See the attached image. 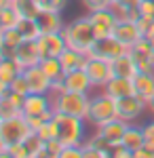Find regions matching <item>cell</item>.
Wrapping results in <instances>:
<instances>
[{
  "mask_svg": "<svg viewBox=\"0 0 154 158\" xmlns=\"http://www.w3.org/2000/svg\"><path fill=\"white\" fill-rule=\"evenodd\" d=\"M127 49L120 40H116L114 36H104V38H97L93 44V49H91V57H99V59H106V61H114L116 57H120V55H125Z\"/></svg>",
  "mask_w": 154,
  "mask_h": 158,
  "instance_id": "cell-6",
  "label": "cell"
},
{
  "mask_svg": "<svg viewBox=\"0 0 154 158\" xmlns=\"http://www.w3.org/2000/svg\"><path fill=\"white\" fill-rule=\"evenodd\" d=\"M15 116H24L21 106H17V103L9 97H0V120L15 118Z\"/></svg>",
  "mask_w": 154,
  "mask_h": 158,
  "instance_id": "cell-31",
  "label": "cell"
},
{
  "mask_svg": "<svg viewBox=\"0 0 154 158\" xmlns=\"http://www.w3.org/2000/svg\"><path fill=\"white\" fill-rule=\"evenodd\" d=\"M36 133L40 135L45 141H49V139H55V137H59V124H57V120H55V116L51 118V120H47Z\"/></svg>",
  "mask_w": 154,
  "mask_h": 158,
  "instance_id": "cell-33",
  "label": "cell"
},
{
  "mask_svg": "<svg viewBox=\"0 0 154 158\" xmlns=\"http://www.w3.org/2000/svg\"><path fill=\"white\" fill-rule=\"evenodd\" d=\"M127 124H129L127 120L116 118V120H112V122H108V124H104V127H99L97 133L101 135L104 139H108L112 146H116V143L122 141V135H125V131H127Z\"/></svg>",
  "mask_w": 154,
  "mask_h": 158,
  "instance_id": "cell-21",
  "label": "cell"
},
{
  "mask_svg": "<svg viewBox=\"0 0 154 158\" xmlns=\"http://www.w3.org/2000/svg\"><path fill=\"white\" fill-rule=\"evenodd\" d=\"M143 133H146V148H150L154 152V120L143 124Z\"/></svg>",
  "mask_w": 154,
  "mask_h": 158,
  "instance_id": "cell-39",
  "label": "cell"
},
{
  "mask_svg": "<svg viewBox=\"0 0 154 158\" xmlns=\"http://www.w3.org/2000/svg\"><path fill=\"white\" fill-rule=\"evenodd\" d=\"M87 74L91 78L95 89H104V86L112 80L114 70H112V61L99 59V57H91L89 55V63H87Z\"/></svg>",
  "mask_w": 154,
  "mask_h": 158,
  "instance_id": "cell-8",
  "label": "cell"
},
{
  "mask_svg": "<svg viewBox=\"0 0 154 158\" xmlns=\"http://www.w3.org/2000/svg\"><path fill=\"white\" fill-rule=\"evenodd\" d=\"M32 133L34 131L28 124L25 116H15V118L0 120V146L4 148L13 146V143H24Z\"/></svg>",
  "mask_w": 154,
  "mask_h": 158,
  "instance_id": "cell-5",
  "label": "cell"
},
{
  "mask_svg": "<svg viewBox=\"0 0 154 158\" xmlns=\"http://www.w3.org/2000/svg\"><path fill=\"white\" fill-rule=\"evenodd\" d=\"M21 72H24V68L15 57H0V85L11 86L13 78L19 76Z\"/></svg>",
  "mask_w": 154,
  "mask_h": 158,
  "instance_id": "cell-23",
  "label": "cell"
},
{
  "mask_svg": "<svg viewBox=\"0 0 154 158\" xmlns=\"http://www.w3.org/2000/svg\"><path fill=\"white\" fill-rule=\"evenodd\" d=\"M89 19L95 27V34L97 38H104V36H112L114 27L118 23V17L112 6H106V9H97V11L89 13Z\"/></svg>",
  "mask_w": 154,
  "mask_h": 158,
  "instance_id": "cell-7",
  "label": "cell"
},
{
  "mask_svg": "<svg viewBox=\"0 0 154 158\" xmlns=\"http://www.w3.org/2000/svg\"><path fill=\"white\" fill-rule=\"evenodd\" d=\"M38 23L42 32H63V27H66L61 13H40Z\"/></svg>",
  "mask_w": 154,
  "mask_h": 158,
  "instance_id": "cell-25",
  "label": "cell"
},
{
  "mask_svg": "<svg viewBox=\"0 0 154 158\" xmlns=\"http://www.w3.org/2000/svg\"><path fill=\"white\" fill-rule=\"evenodd\" d=\"M116 101H118V118H122L127 122H133L135 118H139L148 108V101L143 97H139L137 93H133L129 97L116 99Z\"/></svg>",
  "mask_w": 154,
  "mask_h": 158,
  "instance_id": "cell-10",
  "label": "cell"
},
{
  "mask_svg": "<svg viewBox=\"0 0 154 158\" xmlns=\"http://www.w3.org/2000/svg\"><path fill=\"white\" fill-rule=\"evenodd\" d=\"M17 30L24 36V40H38L42 34L38 19H30V17H21V21L17 23Z\"/></svg>",
  "mask_w": 154,
  "mask_h": 158,
  "instance_id": "cell-26",
  "label": "cell"
},
{
  "mask_svg": "<svg viewBox=\"0 0 154 158\" xmlns=\"http://www.w3.org/2000/svg\"><path fill=\"white\" fill-rule=\"evenodd\" d=\"M25 143V148H28V154H30V158H42L45 156V146H47V141L40 137V135L36 133H32L28 139L24 141Z\"/></svg>",
  "mask_w": 154,
  "mask_h": 158,
  "instance_id": "cell-30",
  "label": "cell"
},
{
  "mask_svg": "<svg viewBox=\"0 0 154 158\" xmlns=\"http://www.w3.org/2000/svg\"><path fill=\"white\" fill-rule=\"evenodd\" d=\"M24 42L17 27H0V57H13L15 49Z\"/></svg>",
  "mask_w": 154,
  "mask_h": 158,
  "instance_id": "cell-17",
  "label": "cell"
},
{
  "mask_svg": "<svg viewBox=\"0 0 154 158\" xmlns=\"http://www.w3.org/2000/svg\"><path fill=\"white\" fill-rule=\"evenodd\" d=\"M11 91L13 93H19V95H30L32 93V89H30V82H28V78H25V74L21 72L19 76H15L11 82Z\"/></svg>",
  "mask_w": 154,
  "mask_h": 158,
  "instance_id": "cell-34",
  "label": "cell"
},
{
  "mask_svg": "<svg viewBox=\"0 0 154 158\" xmlns=\"http://www.w3.org/2000/svg\"><path fill=\"white\" fill-rule=\"evenodd\" d=\"M66 2L68 0H38L42 13H61L66 9Z\"/></svg>",
  "mask_w": 154,
  "mask_h": 158,
  "instance_id": "cell-36",
  "label": "cell"
},
{
  "mask_svg": "<svg viewBox=\"0 0 154 158\" xmlns=\"http://www.w3.org/2000/svg\"><path fill=\"white\" fill-rule=\"evenodd\" d=\"M112 158H133V152L125 143H116L112 146Z\"/></svg>",
  "mask_w": 154,
  "mask_h": 158,
  "instance_id": "cell-38",
  "label": "cell"
},
{
  "mask_svg": "<svg viewBox=\"0 0 154 158\" xmlns=\"http://www.w3.org/2000/svg\"><path fill=\"white\" fill-rule=\"evenodd\" d=\"M59 63H61V68H63L66 74L72 72V70H87L89 55H87V53H80V51H76V49H72V47H68V49L59 55Z\"/></svg>",
  "mask_w": 154,
  "mask_h": 158,
  "instance_id": "cell-19",
  "label": "cell"
},
{
  "mask_svg": "<svg viewBox=\"0 0 154 158\" xmlns=\"http://www.w3.org/2000/svg\"><path fill=\"white\" fill-rule=\"evenodd\" d=\"M114 13H116V17L120 19H127V21H139V17H142V13L137 6H125V4H116L114 6Z\"/></svg>",
  "mask_w": 154,
  "mask_h": 158,
  "instance_id": "cell-32",
  "label": "cell"
},
{
  "mask_svg": "<svg viewBox=\"0 0 154 158\" xmlns=\"http://www.w3.org/2000/svg\"><path fill=\"white\" fill-rule=\"evenodd\" d=\"M142 0H120L118 4H125V6H139Z\"/></svg>",
  "mask_w": 154,
  "mask_h": 158,
  "instance_id": "cell-43",
  "label": "cell"
},
{
  "mask_svg": "<svg viewBox=\"0 0 154 158\" xmlns=\"http://www.w3.org/2000/svg\"><path fill=\"white\" fill-rule=\"evenodd\" d=\"M89 108H91V95L89 93H78V91H61L53 95V110L61 112V114H72L84 118L89 116Z\"/></svg>",
  "mask_w": 154,
  "mask_h": 158,
  "instance_id": "cell-3",
  "label": "cell"
},
{
  "mask_svg": "<svg viewBox=\"0 0 154 158\" xmlns=\"http://www.w3.org/2000/svg\"><path fill=\"white\" fill-rule=\"evenodd\" d=\"M137 9L142 13V17H154V0H142Z\"/></svg>",
  "mask_w": 154,
  "mask_h": 158,
  "instance_id": "cell-40",
  "label": "cell"
},
{
  "mask_svg": "<svg viewBox=\"0 0 154 158\" xmlns=\"http://www.w3.org/2000/svg\"><path fill=\"white\" fill-rule=\"evenodd\" d=\"M24 74H25V78H28V82H30L32 93H51L53 80L45 74V70L40 68V63L32 65V68H25Z\"/></svg>",
  "mask_w": 154,
  "mask_h": 158,
  "instance_id": "cell-15",
  "label": "cell"
},
{
  "mask_svg": "<svg viewBox=\"0 0 154 158\" xmlns=\"http://www.w3.org/2000/svg\"><path fill=\"white\" fill-rule=\"evenodd\" d=\"M133 80H135V93L148 101L154 95V72H139Z\"/></svg>",
  "mask_w": 154,
  "mask_h": 158,
  "instance_id": "cell-24",
  "label": "cell"
},
{
  "mask_svg": "<svg viewBox=\"0 0 154 158\" xmlns=\"http://www.w3.org/2000/svg\"><path fill=\"white\" fill-rule=\"evenodd\" d=\"M118 118V101L114 97H110L106 91L101 89L99 93L91 95V108H89V116L87 120L93 124L95 129L104 127L108 122Z\"/></svg>",
  "mask_w": 154,
  "mask_h": 158,
  "instance_id": "cell-2",
  "label": "cell"
},
{
  "mask_svg": "<svg viewBox=\"0 0 154 158\" xmlns=\"http://www.w3.org/2000/svg\"><path fill=\"white\" fill-rule=\"evenodd\" d=\"M63 89L66 91H78V93H89L93 89V82L89 78L87 70H72L63 76Z\"/></svg>",
  "mask_w": 154,
  "mask_h": 158,
  "instance_id": "cell-16",
  "label": "cell"
},
{
  "mask_svg": "<svg viewBox=\"0 0 154 158\" xmlns=\"http://www.w3.org/2000/svg\"><path fill=\"white\" fill-rule=\"evenodd\" d=\"M40 68L45 70V74L51 80H61L66 76V72H63V68L59 63V57H42L40 59Z\"/></svg>",
  "mask_w": 154,
  "mask_h": 158,
  "instance_id": "cell-27",
  "label": "cell"
},
{
  "mask_svg": "<svg viewBox=\"0 0 154 158\" xmlns=\"http://www.w3.org/2000/svg\"><path fill=\"white\" fill-rule=\"evenodd\" d=\"M63 36H66L68 47L80 51V53H87V55L91 53L95 40H97V34H95V27L91 23V19H89V15L87 17H78V19H74L70 23H66Z\"/></svg>",
  "mask_w": 154,
  "mask_h": 158,
  "instance_id": "cell-1",
  "label": "cell"
},
{
  "mask_svg": "<svg viewBox=\"0 0 154 158\" xmlns=\"http://www.w3.org/2000/svg\"><path fill=\"white\" fill-rule=\"evenodd\" d=\"M104 91L114 99L129 97V95L135 93V80L133 78H122V76H112V80L104 86Z\"/></svg>",
  "mask_w": 154,
  "mask_h": 158,
  "instance_id": "cell-18",
  "label": "cell"
},
{
  "mask_svg": "<svg viewBox=\"0 0 154 158\" xmlns=\"http://www.w3.org/2000/svg\"><path fill=\"white\" fill-rule=\"evenodd\" d=\"M120 143H125V146L129 148L131 152H135V150L143 148V146H146V133H143V127H137V124L129 122Z\"/></svg>",
  "mask_w": 154,
  "mask_h": 158,
  "instance_id": "cell-22",
  "label": "cell"
},
{
  "mask_svg": "<svg viewBox=\"0 0 154 158\" xmlns=\"http://www.w3.org/2000/svg\"><path fill=\"white\" fill-rule=\"evenodd\" d=\"M133 158H154V152L150 150V148H139V150H135L133 152Z\"/></svg>",
  "mask_w": 154,
  "mask_h": 158,
  "instance_id": "cell-42",
  "label": "cell"
},
{
  "mask_svg": "<svg viewBox=\"0 0 154 158\" xmlns=\"http://www.w3.org/2000/svg\"><path fill=\"white\" fill-rule=\"evenodd\" d=\"M13 57L21 63V68H32V65H38L40 59H42V55H40V49H38V42L36 40H24L15 53H13Z\"/></svg>",
  "mask_w": 154,
  "mask_h": 158,
  "instance_id": "cell-13",
  "label": "cell"
},
{
  "mask_svg": "<svg viewBox=\"0 0 154 158\" xmlns=\"http://www.w3.org/2000/svg\"><path fill=\"white\" fill-rule=\"evenodd\" d=\"M59 158H84L83 146H63Z\"/></svg>",
  "mask_w": 154,
  "mask_h": 158,
  "instance_id": "cell-37",
  "label": "cell"
},
{
  "mask_svg": "<svg viewBox=\"0 0 154 158\" xmlns=\"http://www.w3.org/2000/svg\"><path fill=\"white\" fill-rule=\"evenodd\" d=\"M83 4L87 6V11H89V13L97 11V9H106V6H108L106 0H83Z\"/></svg>",
  "mask_w": 154,
  "mask_h": 158,
  "instance_id": "cell-41",
  "label": "cell"
},
{
  "mask_svg": "<svg viewBox=\"0 0 154 158\" xmlns=\"http://www.w3.org/2000/svg\"><path fill=\"white\" fill-rule=\"evenodd\" d=\"M24 116H38L53 110V95L51 93H30L24 99Z\"/></svg>",
  "mask_w": 154,
  "mask_h": 158,
  "instance_id": "cell-12",
  "label": "cell"
},
{
  "mask_svg": "<svg viewBox=\"0 0 154 158\" xmlns=\"http://www.w3.org/2000/svg\"><path fill=\"white\" fill-rule=\"evenodd\" d=\"M13 4L17 6V11L21 13V17H30V19H38L40 17V4L38 0H13Z\"/></svg>",
  "mask_w": 154,
  "mask_h": 158,
  "instance_id": "cell-29",
  "label": "cell"
},
{
  "mask_svg": "<svg viewBox=\"0 0 154 158\" xmlns=\"http://www.w3.org/2000/svg\"><path fill=\"white\" fill-rule=\"evenodd\" d=\"M61 150H63V143H61L59 137H55V139H49L47 146H45V156H42V158H59Z\"/></svg>",
  "mask_w": 154,
  "mask_h": 158,
  "instance_id": "cell-35",
  "label": "cell"
},
{
  "mask_svg": "<svg viewBox=\"0 0 154 158\" xmlns=\"http://www.w3.org/2000/svg\"><path fill=\"white\" fill-rule=\"evenodd\" d=\"M146 38H148V40L152 42V47H154V34H152V36H146Z\"/></svg>",
  "mask_w": 154,
  "mask_h": 158,
  "instance_id": "cell-45",
  "label": "cell"
},
{
  "mask_svg": "<svg viewBox=\"0 0 154 158\" xmlns=\"http://www.w3.org/2000/svg\"><path fill=\"white\" fill-rule=\"evenodd\" d=\"M112 70H114V76H122V78H135L139 74V68H137L131 51H127L125 55H120L112 61Z\"/></svg>",
  "mask_w": 154,
  "mask_h": 158,
  "instance_id": "cell-20",
  "label": "cell"
},
{
  "mask_svg": "<svg viewBox=\"0 0 154 158\" xmlns=\"http://www.w3.org/2000/svg\"><path fill=\"white\" fill-rule=\"evenodd\" d=\"M55 120L59 124V139L63 146H83L84 141V118L55 112Z\"/></svg>",
  "mask_w": 154,
  "mask_h": 158,
  "instance_id": "cell-4",
  "label": "cell"
},
{
  "mask_svg": "<svg viewBox=\"0 0 154 158\" xmlns=\"http://www.w3.org/2000/svg\"><path fill=\"white\" fill-rule=\"evenodd\" d=\"M148 110H150V112L154 114V95H152L150 99H148Z\"/></svg>",
  "mask_w": 154,
  "mask_h": 158,
  "instance_id": "cell-44",
  "label": "cell"
},
{
  "mask_svg": "<svg viewBox=\"0 0 154 158\" xmlns=\"http://www.w3.org/2000/svg\"><path fill=\"white\" fill-rule=\"evenodd\" d=\"M84 158H110L112 156V143L104 139L99 133H95L93 137H89L83 143Z\"/></svg>",
  "mask_w": 154,
  "mask_h": 158,
  "instance_id": "cell-14",
  "label": "cell"
},
{
  "mask_svg": "<svg viewBox=\"0 0 154 158\" xmlns=\"http://www.w3.org/2000/svg\"><path fill=\"white\" fill-rule=\"evenodd\" d=\"M19 21H21V13L17 11L15 4L0 6V27H17Z\"/></svg>",
  "mask_w": 154,
  "mask_h": 158,
  "instance_id": "cell-28",
  "label": "cell"
},
{
  "mask_svg": "<svg viewBox=\"0 0 154 158\" xmlns=\"http://www.w3.org/2000/svg\"><path fill=\"white\" fill-rule=\"evenodd\" d=\"M36 42H38V49H40L42 57H59L68 49L63 32H42Z\"/></svg>",
  "mask_w": 154,
  "mask_h": 158,
  "instance_id": "cell-9",
  "label": "cell"
},
{
  "mask_svg": "<svg viewBox=\"0 0 154 158\" xmlns=\"http://www.w3.org/2000/svg\"><path fill=\"white\" fill-rule=\"evenodd\" d=\"M112 36L116 38V40H120L127 49H133L135 42L139 38H143V32H142V27L137 25V21L120 19L118 23H116V27H114V32H112Z\"/></svg>",
  "mask_w": 154,
  "mask_h": 158,
  "instance_id": "cell-11",
  "label": "cell"
}]
</instances>
